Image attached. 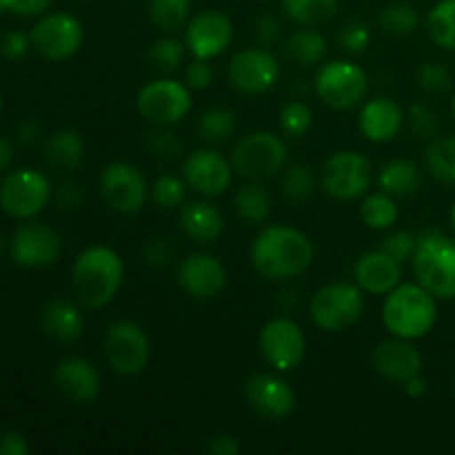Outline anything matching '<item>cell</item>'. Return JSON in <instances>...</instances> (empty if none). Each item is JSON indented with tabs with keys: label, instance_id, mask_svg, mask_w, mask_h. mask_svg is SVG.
<instances>
[{
	"label": "cell",
	"instance_id": "6da1fadb",
	"mask_svg": "<svg viewBox=\"0 0 455 455\" xmlns=\"http://www.w3.org/2000/svg\"><path fill=\"white\" fill-rule=\"evenodd\" d=\"M314 243L296 227L271 225L251 244V265L262 278L291 280L314 262Z\"/></svg>",
	"mask_w": 455,
	"mask_h": 455
},
{
	"label": "cell",
	"instance_id": "7a4b0ae2",
	"mask_svg": "<svg viewBox=\"0 0 455 455\" xmlns=\"http://www.w3.org/2000/svg\"><path fill=\"white\" fill-rule=\"evenodd\" d=\"M124 280V265L109 247H89L76 258L71 267V283L80 305L87 309H102L118 296Z\"/></svg>",
	"mask_w": 455,
	"mask_h": 455
},
{
	"label": "cell",
	"instance_id": "3957f363",
	"mask_svg": "<svg viewBox=\"0 0 455 455\" xmlns=\"http://www.w3.org/2000/svg\"><path fill=\"white\" fill-rule=\"evenodd\" d=\"M438 320V298L420 283H400L387 293L382 305V324L391 336L420 340Z\"/></svg>",
	"mask_w": 455,
	"mask_h": 455
},
{
	"label": "cell",
	"instance_id": "277c9868",
	"mask_svg": "<svg viewBox=\"0 0 455 455\" xmlns=\"http://www.w3.org/2000/svg\"><path fill=\"white\" fill-rule=\"evenodd\" d=\"M413 274L418 283L438 300L455 298V240L431 229L418 235L413 253Z\"/></svg>",
	"mask_w": 455,
	"mask_h": 455
},
{
	"label": "cell",
	"instance_id": "5b68a950",
	"mask_svg": "<svg viewBox=\"0 0 455 455\" xmlns=\"http://www.w3.org/2000/svg\"><path fill=\"white\" fill-rule=\"evenodd\" d=\"M364 314V291L354 283H329L311 296L309 315L323 331L338 333L354 327Z\"/></svg>",
	"mask_w": 455,
	"mask_h": 455
},
{
	"label": "cell",
	"instance_id": "8992f818",
	"mask_svg": "<svg viewBox=\"0 0 455 455\" xmlns=\"http://www.w3.org/2000/svg\"><path fill=\"white\" fill-rule=\"evenodd\" d=\"M289 147L280 136L271 132H253L244 136L231 154L234 172L244 180H269L287 164Z\"/></svg>",
	"mask_w": 455,
	"mask_h": 455
},
{
	"label": "cell",
	"instance_id": "52a82bcc",
	"mask_svg": "<svg viewBox=\"0 0 455 455\" xmlns=\"http://www.w3.org/2000/svg\"><path fill=\"white\" fill-rule=\"evenodd\" d=\"M52 196V182L38 169H12L0 182V209L18 220H31L44 212Z\"/></svg>",
	"mask_w": 455,
	"mask_h": 455
},
{
	"label": "cell",
	"instance_id": "ba28073f",
	"mask_svg": "<svg viewBox=\"0 0 455 455\" xmlns=\"http://www.w3.org/2000/svg\"><path fill=\"white\" fill-rule=\"evenodd\" d=\"M191 107V87L187 83H178L176 78L151 80L138 92L136 98L138 114L156 127L178 124L189 116Z\"/></svg>",
	"mask_w": 455,
	"mask_h": 455
},
{
	"label": "cell",
	"instance_id": "9c48e42d",
	"mask_svg": "<svg viewBox=\"0 0 455 455\" xmlns=\"http://www.w3.org/2000/svg\"><path fill=\"white\" fill-rule=\"evenodd\" d=\"M315 93L331 109L347 111L363 105L369 92V78L354 60H331L315 74Z\"/></svg>",
	"mask_w": 455,
	"mask_h": 455
},
{
	"label": "cell",
	"instance_id": "30bf717a",
	"mask_svg": "<svg viewBox=\"0 0 455 455\" xmlns=\"http://www.w3.org/2000/svg\"><path fill=\"white\" fill-rule=\"evenodd\" d=\"M102 354L111 371L120 376H138L145 371L151 355L149 338L140 324L132 320H118L107 329L102 338Z\"/></svg>",
	"mask_w": 455,
	"mask_h": 455
},
{
	"label": "cell",
	"instance_id": "8fae6325",
	"mask_svg": "<svg viewBox=\"0 0 455 455\" xmlns=\"http://www.w3.org/2000/svg\"><path fill=\"white\" fill-rule=\"evenodd\" d=\"M373 182V164L360 151H338L324 163L323 185L324 194L336 200H355L369 191Z\"/></svg>",
	"mask_w": 455,
	"mask_h": 455
},
{
	"label": "cell",
	"instance_id": "7c38bea8",
	"mask_svg": "<svg viewBox=\"0 0 455 455\" xmlns=\"http://www.w3.org/2000/svg\"><path fill=\"white\" fill-rule=\"evenodd\" d=\"M98 189H100L102 200L123 216L138 213L149 198V187L140 169L124 160H116L102 169Z\"/></svg>",
	"mask_w": 455,
	"mask_h": 455
},
{
	"label": "cell",
	"instance_id": "4fadbf2b",
	"mask_svg": "<svg viewBox=\"0 0 455 455\" xmlns=\"http://www.w3.org/2000/svg\"><path fill=\"white\" fill-rule=\"evenodd\" d=\"M258 347L265 363L271 364L275 371H291L305 360L307 338L296 320L274 318L260 329Z\"/></svg>",
	"mask_w": 455,
	"mask_h": 455
},
{
	"label": "cell",
	"instance_id": "5bb4252c",
	"mask_svg": "<svg viewBox=\"0 0 455 455\" xmlns=\"http://www.w3.org/2000/svg\"><path fill=\"white\" fill-rule=\"evenodd\" d=\"M12 260L25 269H43L52 267L62 256V238L53 227L44 222L27 220L18 227L9 244Z\"/></svg>",
	"mask_w": 455,
	"mask_h": 455
},
{
	"label": "cell",
	"instance_id": "9a60e30c",
	"mask_svg": "<svg viewBox=\"0 0 455 455\" xmlns=\"http://www.w3.org/2000/svg\"><path fill=\"white\" fill-rule=\"evenodd\" d=\"M84 29L76 16L67 12L43 13L31 29V43L36 52L49 60H67L83 47Z\"/></svg>",
	"mask_w": 455,
	"mask_h": 455
},
{
	"label": "cell",
	"instance_id": "2e32d148",
	"mask_svg": "<svg viewBox=\"0 0 455 455\" xmlns=\"http://www.w3.org/2000/svg\"><path fill=\"white\" fill-rule=\"evenodd\" d=\"M234 43V22L218 9H204L185 25V44L194 58L212 60Z\"/></svg>",
	"mask_w": 455,
	"mask_h": 455
},
{
	"label": "cell",
	"instance_id": "e0dca14e",
	"mask_svg": "<svg viewBox=\"0 0 455 455\" xmlns=\"http://www.w3.org/2000/svg\"><path fill=\"white\" fill-rule=\"evenodd\" d=\"M280 78V62L269 49L253 47L235 53L229 62V83L240 93L258 96L275 87Z\"/></svg>",
	"mask_w": 455,
	"mask_h": 455
},
{
	"label": "cell",
	"instance_id": "ac0fdd59",
	"mask_svg": "<svg viewBox=\"0 0 455 455\" xmlns=\"http://www.w3.org/2000/svg\"><path fill=\"white\" fill-rule=\"evenodd\" d=\"M182 178L200 196L216 198L234 182V164L213 149H196L185 158Z\"/></svg>",
	"mask_w": 455,
	"mask_h": 455
},
{
	"label": "cell",
	"instance_id": "d6986e66",
	"mask_svg": "<svg viewBox=\"0 0 455 455\" xmlns=\"http://www.w3.org/2000/svg\"><path fill=\"white\" fill-rule=\"evenodd\" d=\"M244 400L262 418L283 420L296 409V391L287 380L271 373H256L244 380Z\"/></svg>",
	"mask_w": 455,
	"mask_h": 455
},
{
	"label": "cell",
	"instance_id": "ffe728a7",
	"mask_svg": "<svg viewBox=\"0 0 455 455\" xmlns=\"http://www.w3.org/2000/svg\"><path fill=\"white\" fill-rule=\"evenodd\" d=\"M178 283L196 300H213L227 287V269L212 253H191L178 265Z\"/></svg>",
	"mask_w": 455,
	"mask_h": 455
},
{
	"label": "cell",
	"instance_id": "44dd1931",
	"mask_svg": "<svg viewBox=\"0 0 455 455\" xmlns=\"http://www.w3.org/2000/svg\"><path fill=\"white\" fill-rule=\"evenodd\" d=\"M373 369L387 380L404 385L413 376L425 371V355L420 354L413 340L391 336L382 340L373 351Z\"/></svg>",
	"mask_w": 455,
	"mask_h": 455
},
{
	"label": "cell",
	"instance_id": "7402d4cb",
	"mask_svg": "<svg viewBox=\"0 0 455 455\" xmlns=\"http://www.w3.org/2000/svg\"><path fill=\"white\" fill-rule=\"evenodd\" d=\"M53 385L74 404H92L100 398L102 380L100 371L84 358L60 360L53 369Z\"/></svg>",
	"mask_w": 455,
	"mask_h": 455
},
{
	"label": "cell",
	"instance_id": "603a6c76",
	"mask_svg": "<svg viewBox=\"0 0 455 455\" xmlns=\"http://www.w3.org/2000/svg\"><path fill=\"white\" fill-rule=\"evenodd\" d=\"M355 284L364 293L371 296H387L403 283V265L398 260L385 253L382 249L378 251H367L358 258L354 267Z\"/></svg>",
	"mask_w": 455,
	"mask_h": 455
},
{
	"label": "cell",
	"instance_id": "cb8c5ba5",
	"mask_svg": "<svg viewBox=\"0 0 455 455\" xmlns=\"http://www.w3.org/2000/svg\"><path fill=\"white\" fill-rule=\"evenodd\" d=\"M360 132L369 142H389L400 133L404 124V111L391 98H371L360 109Z\"/></svg>",
	"mask_w": 455,
	"mask_h": 455
},
{
	"label": "cell",
	"instance_id": "d4e9b609",
	"mask_svg": "<svg viewBox=\"0 0 455 455\" xmlns=\"http://www.w3.org/2000/svg\"><path fill=\"white\" fill-rule=\"evenodd\" d=\"M40 327L52 340L71 345L84 333L83 309L67 298H52L40 309Z\"/></svg>",
	"mask_w": 455,
	"mask_h": 455
},
{
	"label": "cell",
	"instance_id": "484cf974",
	"mask_svg": "<svg viewBox=\"0 0 455 455\" xmlns=\"http://www.w3.org/2000/svg\"><path fill=\"white\" fill-rule=\"evenodd\" d=\"M180 229L194 243L213 244L225 231V218L209 200H191L180 209Z\"/></svg>",
	"mask_w": 455,
	"mask_h": 455
},
{
	"label": "cell",
	"instance_id": "4316f807",
	"mask_svg": "<svg viewBox=\"0 0 455 455\" xmlns=\"http://www.w3.org/2000/svg\"><path fill=\"white\" fill-rule=\"evenodd\" d=\"M84 158V140L76 129H58L44 145V160L52 169L69 173L80 167Z\"/></svg>",
	"mask_w": 455,
	"mask_h": 455
},
{
	"label": "cell",
	"instance_id": "83f0119b",
	"mask_svg": "<svg viewBox=\"0 0 455 455\" xmlns=\"http://www.w3.org/2000/svg\"><path fill=\"white\" fill-rule=\"evenodd\" d=\"M422 172L413 160H391L378 173V185L380 191L394 196V198H409L420 189Z\"/></svg>",
	"mask_w": 455,
	"mask_h": 455
},
{
	"label": "cell",
	"instance_id": "f1b7e54d",
	"mask_svg": "<svg viewBox=\"0 0 455 455\" xmlns=\"http://www.w3.org/2000/svg\"><path fill=\"white\" fill-rule=\"evenodd\" d=\"M271 207H274L271 194L256 180L240 187L234 198L235 213L240 216V220L249 222V225H262L271 216Z\"/></svg>",
	"mask_w": 455,
	"mask_h": 455
},
{
	"label": "cell",
	"instance_id": "f546056e",
	"mask_svg": "<svg viewBox=\"0 0 455 455\" xmlns=\"http://www.w3.org/2000/svg\"><path fill=\"white\" fill-rule=\"evenodd\" d=\"M284 49H287L289 58L293 62H298L302 67H311L323 62L324 53H327V40H324L323 34L311 29V27H305V29L293 31L289 36Z\"/></svg>",
	"mask_w": 455,
	"mask_h": 455
},
{
	"label": "cell",
	"instance_id": "4dcf8cb0",
	"mask_svg": "<svg viewBox=\"0 0 455 455\" xmlns=\"http://www.w3.org/2000/svg\"><path fill=\"white\" fill-rule=\"evenodd\" d=\"M283 9L296 25L318 27L336 16L338 0H283Z\"/></svg>",
	"mask_w": 455,
	"mask_h": 455
},
{
	"label": "cell",
	"instance_id": "1f68e13d",
	"mask_svg": "<svg viewBox=\"0 0 455 455\" xmlns=\"http://www.w3.org/2000/svg\"><path fill=\"white\" fill-rule=\"evenodd\" d=\"M425 163L435 180L455 185V136H435L427 147Z\"/></svg>",
	"mask_w": 455,
	"mask_h": 455
},
{
	"label": "cell",
	"instance_id": "d6a6232c",
	"mask_svg": "<svg viewBox=\"0 0 455 455\" xmlns=\"http://www.w3.org/2000/svg\"><path fill=\"white\" fill-rule=\"evenodd\" d=\"M360 218L373 231L391 229L398 222V204H395V198L385 194V191L367 196L363 200V204H360Z\"/></svg>",
	"mask_w": 455,
	"mask_h": 455
},
{
	"label": "cell",
	"instance_id": "836d02e7",
	"mask_svg": "<svg viewBox=\"0 0 455 455\" xmlns=\"http://www.w3.org/2000/svg\"><path fill=\"white\" fill-rule=\"evenodd\" d=\"M427 29L438 47L455 52V0H440L427 16Z\"/></svg>",
	"mask_w": 455,
	"mask_h": 455
},
{
	"label": "cell",
	"instance_id": "e575fe53",
	"mask_svg": "<svg viewBox=\"0 0 455 455\" xmlns=\"http://www.w3.org/2000/svg\"><path fill=\"white\" fill-rule=\"evenodd\" d=\"M235 132V114L227 107H212L198 120V133L204 142H227Z\"/></svg>",
	"mask_w": 455,
	"mask_h": 455
},
{
	"label": "cell",
	"instance_id": "d590c367",
	"mask_svg": "<svg viewBox=\"0 0 455 455\" xmlns=\"http://www.w3.org/2000/svg\"><path fill=\"white\" fill-rule=\"evenodd\" d=\"M191 0H149V16L163 31H178L189 22Z\"/></svg>",
	"mask_w": 455,
	"mask_h": 455
},
{
	"label": "cell",
	"instance_id": "8d00e7d4",
	"mask_svg": "<svg viewBox=\"0 0 455 455\" xmlns=\"http://www.w3.org/2000/svg\"><path fill=\"white\" fill-rule=\"evenodd\" d=\"M284 198L293 204L307 203L315 191V173L307 164H293L284 172L283 182H280Z\"/></svg>",
	"mask_w": 455,
	"mask_h": 455
},
{
	"label": "cell",
	"instance_id": "74e56055",
	"mask_svg": "<svg viewBox=\"0 0 455 455\" xmlns=\"http://www.w3.org/2000/svg\"><path fill=\"white\" fill-rule=\"evenodd\" d=\"M380 27L391 36H409L418 29L420 25V13L416 7L407 3H395L389 4L380 12Z\"/></svg>",
	"mask_w": 455,
	"mask_h": 455
},
{
	"label": "cell",
	"instance_id": "f35d334b",
	"mask_svg": "<svg viewBox=\"0 0 455 455\" xmlns=\"http://www.w3.org/2000/svg\"><path fill=\"white\" fill-rule=\"evenodd\" d=\"M185 58V47L178 38H158L147 52V60L160 74H176Z\"/></svg>",
	"mask_w": 455,
	"mask_h": 455
},
{
	"label": "cell",
	"instance_id": "ab89813d",
	"mask_svg": "<svg viewBox=\"0 0 455 455\" xmlns=\"http://www.w3.org/2000/svg\"><path fill=\"white\" fill-rule=\"evenodd\" d=\"M187 182L185 178L172 176V173H164L158 180L151 185L149 196L154 200L156 207L164 209V212H172V209L182 207L187 198Z\"/></svg>",
	"mask_w": 455,
	"mask_h": 455
},
{
	"label": "cell",
	"instance_id": "60d3db41",
	"mask_svg": "<svg viewBox=\"0 0 455 455\" xmlns=\"http://www.w3.org/2000/svg\"><path fill=\"white\" fill-rule=\"evenodd\" d=\"M278 123L289 138H302L314 124V111L305 100H289L280 109Z\"/></svg>",
	"mask_w": 455,
	"mask_h": 455
},
{
	"label": "cell",
	"instance_id": "b9f144b4",
	"mask_svg": "<svg viewBox=\"0 0 455 455\" xmlns=\"http://www.w3.org/2000/svg\"><path fill=\"white\" fill-rule=\"evenodd\" d=\"M418 84H420L425 92L431 93H444L451 89L453 76L440 62H425V65L418 69Z\"/></svg>",
	"mask_w": 455,
	"mask_h": 455
},
{
	"label": "cell",
	"instance_id": "7bdbcfd3",
	"mask_svg": "<svg viewBox=\"0 0 455 455\" xmlns=\"http://www.w3.org/2000/svg\"><path fill=\"white\" fill-rule=\"evenodd\" d=\"M409 127L416 133L418 138H425V140H434L440 132V120L431 107L427 105H413L409 109Z\"/></svg>",
	"mask_w": 455,
	"mask_h": 455
},
{
	"label": "cell",
	"instance_id": "ee69618b",
	"mask_svg": "<svg viewBox=\"0 0 455 455\" xmlns=\"http://www.w3.org/2000/svg\"><path fill=\"white\" fill-rule=\"evenodd\" d=\"M418 247V235L409 234V231H394V234L387 235L382 240L380 249L385 253H389L394 260H398L400 265H404L407 260H413V253Z\"/></svg>",
	"mask_w": 455,
	"mask_h": 455
},
{
	"label": "cell",
	"instance_id": "f6af8a7d",
	"mask_svg": "<svg viewBox=\"0 0 455 455\" xmlns=\"http://www.w3.org/2000/svg\"><path fill=\"white\" fill-rule=\"evenodd\" d=\"M340 40L342 49L349 53H363L364 49L369 47L371 43V29H369L367 22L363 20H349L345 27L340 29Z\"/></svg>",
	"mask_w": 455,
	"mask_h": 455
},
{
	"label": "cell",
	"instance_id": "bcb514c9",
	"mask_svg": "<svg viewBox=\"0 0 455 455\" xmlns=\"http://www.w3.org/2000/svg\"><path fill=\"white\" fill-rule=\"evenodd\" d=\"M147 145H149V149L154 151L156 156H160V158L173 160L182 154V142L178 140L176 133L169 132L167 127H158L156 132H151L149 138H147Z\"/></svg>",
	"mask_w": 455,
	"mask_h": 455
},
{
	"label": "cell",
	"instance_id": "7dc6e473",
	"mask_svg": "<svg viewBox=\"0 0 455 455\" xmlns=\"http://www.w3.org/2000/svg\"><path fill=\"white\" fill-rule=\"evenodd\" d=\"M34 47L31 43V34H25L20 29L7 31V34L0 38V53H3L7 60H20L29 53V49Z\"/></svg>",
	"mask_w": 455,
	"mask_h": 455
},
{
	"label": "cell",
	"instance_id": "c3c4849f",
	"mask_svg": "<svg viewBox=\"0 0 455 455\" xmlns=\"http://www.w3.org/2000/svg\"><path fill=\"white\" fill-rule=\"evenodd\" d=\"M185 83L189 84L194 92H203L213 83V67L209 60L203 58H194L185 69Z\"/></svg>",
	"mask_w": 455,
	"mask_h": 455
},
{
	"label": "cell",
	"instance_id": "681fc988",
	"mask_svg": "<svg viewBox=\"0 0 455 455\" xmlns=\"http://www.w3.org/2000/svg\"><path fill=\"white\" fill-rule=\"evenodd\" d=\"M53 0H3L4 12H12L16 16H25V18H34V16H43V13L49 12Z\"/></svg>",
	"mask_w": 455,
	"mask_h": 455
},
{
	"label": "cell",
	"instance_id": "f907efd6",
	"mask_svg": "<svg viewBox=\"0 0 455 455\" xmlns=\"http://www.w3.org/2000/svg\"><path fill=\"white\" fill-rule=\"evenodd\" d=\"M53 198H56L58 207L78 209L80 204L84 203V191L83 187L76 185V182H62L56 189V194H53Z\"/></svg>",
	"mask_w": 455,
	"mask_h": 455
},
{
	"label": "cell",
	"instance_id": "816d5d0a",
	"mask_svg": "<svg viewBox=\"0 0 455 455\" xmlns=\"http://www.w3.org/2000/svg\"><path fill=\"white\" fill-rule=\"evenodd\" d=\"M29 453V443L20 431H0V455H27Z\"/></svg>",
	"mask_w": 455,
	"mask_h": 455
},
{
	"label": "cell",
	"instance_id": "f5cc1de1",
	"mask_svg": "<svg viewBox=\"0 0 455 455\" xmlns=\"http://www.w3.org/2000/svg\"><path fill=\"white\" fill-rule=\"evenodd\" d=\"M240 443L238 438H234L231 434H218L212 435L204 444V451L213 453V455H238L240 453Z\"/></svg>",
	"mask_w": 455,
	"mask_h": 455
},
{
	"label": "cell",
	"instance_id": "db71d44e",
	"mask_svg": "<svg viewBox=\"0 0 455 455\" xmlns=\"http://www.w3.org/2000/svg\"><path fill=\"white\" fill-rule=\"evenodd\" d=\"M145 258L149 265L164 267L172 260V247H169L163 238H154L149 240V244L145 247Z\"/></svg>",
	"mask_w": 455,
	"mask_h": 455
},
{
	"label": "cell",
	"instance_id": "11a10c76",
	"mask_svg": "<svg viewBox=\"0 0 455 455\" xmlns=\"http://www.w3.org/2000/svg\"><path fill=\"white\" fill-rule=\"evenodd\" d=\"M256 36L260 44H274L280 38V22L275 16H262L256 25Z\"/></svg>",
	"mask_w": 455,
	"mask_h": 455
},
{
	"label": "cell",
	"instance_id": "9f6ffc18",
	"mask_svg": "<svg viewBox=\"0 0 455 455\" xmlns=\"http://www.w3.org/2000/svg\"><path fill=\"white\" fill-rule=\"evenodd\" d=\"M40 136H43V124H40L36 118H25L18 123L16 138L22 142V145H34Z\"/></svg>",
	"mask_w": 455,
	"mask_h": 455
},
{
	"label": "cell",
	"instance_id": "6f0895ef",
	"mask_svg": "<svg viewBox=\"0 0 455 455\" xmlns=\"http://www.w3.org/2000/svg\"><path fill=\"white\" fill-rule=\"evenodd\" d=\"M403 389H404V394L409 395V398L420 400V398H425L427 389H429V387H427V380H425V378H422V373H420V376H413L411 380L404 382Z\"/></svg>",
	"mask_w": 455,
	"mask_h": 455
},
{
	"label": "cell",
	"instance_id": "680465c9",
	"mask_svg": "<svg viewBox=\"0 0 455 455\" xmlns=\"http://www.w3.org/2000/svg\"><path fill=\"white\" fill-rule=\"evenodd\" d=\"M13 163V147L7 138L0 136V173L7 172Z\"/></svg>",
	"mask_w": 455,
	"mask_h": 455
},
{
	"label": "cell",
	"instance_id": "91938a15",
	"mask_svg": "<svg viewBox=\"0 0 455 455\" xmlns=\"http://www.w3.org/2000/svg\"><path fill=\"white\" fill-rule=\"evenodd\" d=\"M451 227H453V231H455V203H453V207H451Z\"/></svg>",
	"mask_w": 455,
	"mask_h": 455
},
{
	"label": "cell",
	"instance_id": "94428289",
	"mask_svg": "<svg viewBox=\"0 0 455 455\" xmlns=\"http://www.w3.org/2000/svg\"><path fill=\"white\" fill-rule=\"evenodd\" d=\"M3 249H4V238H3V234H0V253H3Z\"/></svg>",
	"mask_w": 455,
	"mask_h": 455
},
{
	"label": "cell",
	"instance_id": "6125c7cd",
	"mask_svg": "<svg viewBox=\"0 0 455 455\" xmlns=\"http://www.w3.org/2000/svg\"><path fill=\"white\" fill-rule=\"evenodd\" d=\"M451 111H453V118H455V96H453V100H451Z\"/></svg>",
	"mask_w": 455,
	"mask_h": 455
},
{
	"label": "cell",
	"instance_id": "be15d7a7",
	"mask_svg": "<svg viewBox=\"0 0 455 455\" xmlns=\"http://www.w3.org/2000/svg\"><path fill=\"white\" fill-rule=\"evenodd\" d=\"M0 111H3V93H0Z\"/></svg>",
	"mask_w": 455,
	"mask_h": 455
},
{
	"label": "cell",
	"instance_id": "e7e4bbea",
	"mask_svg": "<svg viewBox=\"0 0 455 455\" xmlns=\"http://www.w3.org/2000/svg\"><path fill=\"white\" fill-rule=\"evenodd\" d=\"M453 391H455V376H453Z\"/></svg>",
	"mask_w": 455,
	"mask_h": 455
}]
</instances>
